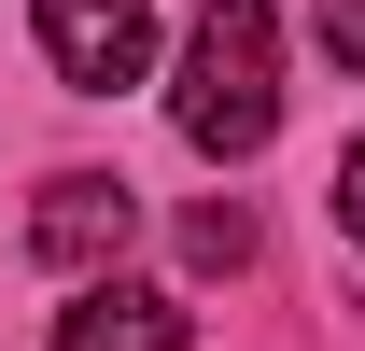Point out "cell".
Returning a JSON list of instances; mask_svg holds the SVG:
<instances>
[{"label":"cell","instance_id":"7","mask_svg":"<svg viewBox=\"0 0 365 351\" xmlns=\"http://www.w3.org/2000/svg\"><path fill=\"white\" fill-rule=\"evenodd\" d=\"M337 225H351V239H365V141H351V155H337Z\"/></svg>","mask_w":365,"mask_h":351},{"label":"cell","instance_id":"4","mask_svg":"<svg viewBox=\"0 0 365 351\" xmlns=\"http://www.w3.org/2000/svg\"><path fill=\"white\" fill-rule=\"evenodd\" d=\"M56 351H197V323L169 295H140V281H85L56 309Z\"/></svg>","mask_w":365,"mask_h":351},{"label":"cell","instance_id":"5","mask_svg":"<svg viewBox=\"0 0 365 351\" xmlns=\"http://www.w3.org/2000/svg\"><path fill=\"white\" fill-rule=\"evenodd\" d=\"M182 253H197V267H239V253H253V211H239V197H211V211L182 225Z\"/></svg>","mask_w":365,"mask_h":351},{"label":"cell","instance_id":"2","mask_svg":"<svg viewBox=\"0 0 365 351\" xmlns=\"http://www.w3.org/2000/svg\"><path fill=\"white\" fill-rule=\"evenodd\" d=\"M43 56L71 98H127L155 71V0H43Z\"/></svg>","mask_w":365,"mask_h":351},{"label":"cell","instance_id":"3","mask_svg":"<svg viewBox=\"0 0 365 351\" xmlns=\"http://www.w3.org/2000/svg\"><path fill=\"white\" fill-rule=\"evenodd\" d=\"M127 239H140V197L113 169H56L43 211H29V253H43V267H113Z\"/></svg>","mask_w":365,"mask_h":351},{"label":"cell","instance_id":"1","mask_svg":"<svg viewBox=\"0 0 365 351\" xmlns=\"http://www.w3.org/2000/svg\"><path fill=\"white\" fill-rule=\"evenodd\" d=\"M281 127V14L267 0H211L182 43V141L197 155H267Z\"/></svg>","mask_w":365,"mask_h":351},{"label":"cell","instance_id":"6","mask_svg":"<svg viewBox=\"0 0 365 351\" xmlns=\"http://www.w3.org/2000/svg\"><path fill=\"white\" fill-rule=\"evenodd\" d=\"M309 43L337 56V71H365V0H309Z\"/></svg>","mask_w":365,"mask_h":351}]
</instances>
